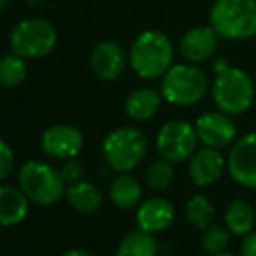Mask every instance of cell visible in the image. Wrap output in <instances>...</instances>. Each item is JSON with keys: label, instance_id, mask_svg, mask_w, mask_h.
<instances>
[{"label": "cell", "instance_id": "obj_2", "mask_svg": "<svg viewBox=\"0 0 256 256\" xmlns=\"http://www.w3.org/2000/svg\"><path fill=\"white\" fill-rule=\"evenodd\" d=\"M209 25L221 39H252L256 37V0H214Z\"/></svg>", "mask_w": 256, "mask_h": 256}, {"label": "cell", "instance_id": "obj_4", "mask_svg": "<svg viewBox=\"0 0 256 256\" xmlns=\"http://www.w3.org/2000/svg\"><path fill=\"white\" fill-rule=\"evenodd\" d=\"M162 96L172 106H195L209 92V78L195 64H174L162 76Z\"/></svg>", "mask_w": 256, "mask_h": 256}, {"label": "cell", "instance_id": "obj_9", "mask_svg": "<svg viewBox=\"0 0 256 256\" xmlns=\"http://www.w3.org/2000/svg\"><path fill=\"white\" fill-rule=\"evenodd\" d=\"M226 168L237 184L256 190V132L246 134L232 144Z\"/></svg>", "mask_w": 256, "mask_h": 256}, {"label": "cell", "instance_id": "obj_8", "mask_svg": "<svg viewBox=\"0 0 256 256\" xmlns=\"http://www.w3.org/2000/svg\"><path fill=\"white\" fill-rule=\"evenodd\" d=\"M198 137L195 126L188 121L174 120L167 121L156 136V151L160 158L174 164L190 160L196 151Z\"/></svg>", "mask_w": 256, "mask_h": 256}, {"label": "cell", "instance_id": "obj_19", "mask_svg": "<svg viewBox=\"0 0 256 256\" xmlns=\"http://www.w3.org/2000/svg\"><path fill=\"white\" fill-rule=\"evenodd\" d=\"M65 196H67L68 204L78 212L82 214L95 212L102 206V193L98 192V188L93 182L84 181V179L79 182H74V184H68Z\"/></svg>", "mask_w": 256, "mask_h": 256}, {"label": "cell", "instance_id": "obj_1", "mask_svg": "<svg viewBox=\"0 0 256 256\" xmlns=\"http://www.w3.org/2000/svg\"><path fill=\"white\" fill-rule=\"evenodd\" d=\"M128 64L142 79L162 78L174 65L172 40L160 30H144L130 46Z\"/></svg>", "mask_w": 256, "mask_h": 256}, {"label": "cell", "instance_id": "obj_21", "mask_svg": "<svg viewBox=\"0 0 256 256\" xmlns=\"http://www.w3.org/2000/svg\"><path fill=\"white\" fill-rule=\"evenodd\" d=\"M158 244L154 237L148 232L136 230L121 240L116 256H156Z\"/></svg>", "mask_w": 256, "mask_h": 256}, {"label": "cell", "instance_id": "obj_7", "mask_svg": "<svg viewBox=\"0 0 256 256\" xmlns=\"http://www.w3.org/2000/svg\"><path fill=\"white\" fill-rule=\"evenodd\" d=\"M12 53L25 60L44 58L56 48L58 34L53 23L44 18H26L14 25L9 37Z\"/></svg>", "mask_w": 256, "mask_h": 256}, {"label": "cell", "instance_id": "obj_3", "mask_svg": "<svg viewBox=\"0 0 256 256\" xmlns=\"http://www.w3.org/2000/svg\"><path fill=\"white\" fill-rule=\"evenodd\" d=\"M214 74L210 92L218 110L228 116H238L251 109L254 102V82L248 72L228 65Z\"/></svg>", "mask_w": 256, "mask_h": 256}, {"label": "cell", "instance_id": "obj_5", "mask_svg": "<svg viewBox=\"0 0 256 256\" xmlns=\"http://www.w3.org/2000/svg\"><path fill=\"white\" fill-rule=\"evenodd\" d=\"M18 184L26 198L37 206H53L67 192V182L62 178V172L40 160L23 164L18 174Z\"/></svg>", "mask_w": 256, "mask_h": 256}, {"label": "cell", "instance_id": "obj_29", "mask_svg": "<svg viewBox=\"0 0 256 256\" xmlns=\"http://www.w3.org/2000/svg\"><path fill=\"white\" fill-rule=\"evenodd\" d=\"M64 256H93V254H90L88 251H82V249H70Z\"/></svg>", "mask_w": 256, "mask_h": 256}, {"label": "cell", "instance_id": "obj_16", "mask_svg": "<svg viewBox=\"0 0 256 256\" xmlns=\"http://www.w3.org/2000/svg\"><path fill=\"white\" fill-rule=\"evenodd\" d=\"M30 200L20 188L0 186V224L12 226L22 223L28 214Z\"/></svg>", "mask_w": 256, "mask_h": 256}, {"label": "cell", "instance_id": "obj_27", "mask_svg": "<svg viewBox=\"0 0 256 256\" xmlns=\"http://www.w3.org/2000/svg\"><path fill=\"white\" fill-rule=\"evenodd\" d=\"M14 168V153L4 139H0V181L9 178Z\"/></svg>", "mask_w": 256, "mask_h": 256}, {"label": "cell", "instance_id": "obj_26", "mask_svg": "<svg viewBox=\"0 0 256 256\" xmlns=\"http://www.w3.org/2000/svg\"><path fill=\"white\" fill-rule=\"evenodd\" d=\"M62 178L65 179L67 184H74V182L82 181V176H84V165L78 160V158H70V160L64 162V167H62Z\"/></svg>", "mask_w": 256, "mask_h": 256}, {"label": "cell", "instance_id": "obj_24", "mask_svg": "<svg viewBox=\"0 0 256 256\" xmlns=\"http://www.w3.org/2000/svg\"><path fill=\"white\" fill-rule=\"evenodd\" d=\"M172 179H174V167L170 162L167 160H156L148 167L146 172V182L150 188L153 190H165L170 186Z\"/></svg>", "mask_w": 256, "mask_h": 256}, {"label": "cell", "instance_id": "obj_20", "mask_svg": "<svg viewBox=\"0 0 256 256\" xmlns=\"http://www.w3.org/2000/svg\"><path fill=\"white\" fill-rule=\"evenodd\" d=\"M140 195H142V190H140L139 181L128 172H121L109 188L110 202L120 209L136 207L140 200Z\"/></svg>", "mask_w": 256, "mask_h": 256}, {"label": "cell", "instance_id": "obj_17", "mask_svg": "<svg viewBox=\"0 0 256 256\" xmlns=\"http://www.w3.org/2000/svg\"><path fill=\"white\" fill-rule=\"evenodd\" d=\"M224 226L230 234L237 237L251 234L254 230L256 223V212L254 207L244 198H235L224 209Z\"/></svg>", "mask_w": 256, "mask_h": 256}, {"label": "cell", "instance_id": "obj_13", "mask_svg": "<svg viewBox=\"0 0 256 256\" xmlns=\"http://www.w3.org/2000/svg\"><path fill=\"white\" fill-rule=\"evenodd\" d=\"M128 54L116 40H100L90 56L93 74L102 81H116L123 74Z\"/></svg>", "mask_w": 256, "mask_h": 256}, {"label": "cell", "instance_id": "obj_25", "mask_svg": "<svg viewBox=\"0 0 256 256\" xmlns=\"http://www.w3.org/2000/svg\"><path fill=\"white\" fill-rule=\"evenodd\" d=\"M228 242H230V232L226 230V226L210 224L202 234V248L206 249L209 254L224 252L228 248Z\"/></svg>", "mask_w": 256, "mask_h": 256}, {"label": "cell", "instance_id": "obj_14", "mask_svg": "<svg viewBox=\"0 0 256 256\" xmlns=\"http://www.w3.org/2000/svg\"><path fill=\"white\" fill-rule=\"evenodd\" d=\"M224 168H226V160L220 153V150L206 146L196 150L188 164L190 179L200 188H206L220 181Z\"/></svg>", "mask_w": 256, "mask_h": 256}, {"label": "cell", "instance_id": "obj_31", "mask_svg": "<svg viewBox=\"0 0 256 256\" xmlns=\"http://www.w3.org/2000/svg\"><path fill=\"white\" fill-rule=\"evenodd\" d=\"M210 256H235V254H232V252H220V254H210Z\"/></svg>", "mask_w": 256, "mask_h": 256}, {"label": "cell", "instance_id": "obj_23", "mask_svg": "<svg viewBox=\"0 0 256 256\" xmlns=\"http://www.w3.org/2000/svg\"><path fill=\"white\" fill-rule=\"evenodd\" d=\"M28 67L26 60L16 53L4 54L0 58V84L6 88H14L20 86L26 79Z\"/></svg>", "mask_w": 256, "mask_h": 256}, {"label": "cell", "instance_id": "obj_6", "mask_svg": "<svg viewBox=\"0 0 256 256\" xmlns=\"http://www.w3.org/2000/svg\"><path fill=\"white\" fill-rule=\"evenodd\" d=\"M148 153V139L139 128L121 126L107 134L102 142V154L112 170L130 172Z\"/></svg>", "mask_w": 256, "mask_h": 256}, {"label": "cell", "instance_id": "obj_15", "mask_svg": "<svg viewBox=\"0 0 256 256\" xmlns=\"http://www.w3.org/2000/svg\"><path fill=\"white\" fill-rule=\"evenodd\" d=\"M176 216V209L170 200L162 198V196H153L139 206L136 214V221L139 230L148 232L154 235L158 232L167 230L172 224Z\"/></svg>", "mask_w": 256, "mask_h": 256}, {"label": "cell", "instance_id": "obj_10", "mask_svg": "<svg viewBox=\"0 0 256 256\" xmlns=\"http://www.w3.org/2000/svg\"><path fill=\"white\" fill-rule=\"evenodd\" d=\"M193 126H195L198 142L212 150H224L232 146L237 137V126L232 116L221 110H209L200 114Z\"/></svg>", "mask_w": 256, "mask_h": 256}, {"label": "cell", "instance_id": "obj_30", "mask_svg": "<svg viewBox=\"0 0 256 256\" xmlns=\"http://www.w3.org/2000/svg\"><path fill=\"white\" fill-rule=\"evenodd\" d=\"M9 0H0V11H4L6 8H8Z\"/></svg>", "mask_w": 256, "mask_h": 256}, {"label": "cell", "instance_id": "obj_28", "mask_svg": "<svg viewBox=\"0 0 256 256\" xmlns=\"http://www.w3.org/2000/svg\"><path fill=\"white\" fill-rule=\"evenodd\" d=\"M240 256H256V232L254 230L242 237Z\"/></svg>", "mask_w": 256, "mask_h": 256}, {"label": "cell", "instance_id": "obj_11", "mask_svg": "<svg viewBox=\"0 0 256 256\" xmlns=\"http://www.w3.org/2000/svg\"><path fill=\"white\" fill-rule=\"evenodd\" d=\"M40 146L44 153L54 160L78 158L82 150V134L72 124H53L42 134Z\"/></svg>", "mask_w": 256, "mask_h": 256}, {"label": "cell", "instance_id": "obj_12", "mask_svg": "<svg viewBox=\"0 0 256 256\" xmlns=\"http://www.w3.org/2000/svg\"><path fill=\"white\" fill-rule=\"evenodd\" d=\"M221 37L210 25H198L184 32L179 40V51L188 64L200 65L210 60L220 46Z\"/></svg>", "mask_w": 256, "mask_h": 256}, {"label": "cell", "instance_id": "obj_22", "mask_svg": "<svg viewBox=\"0 0 256 256\" xmlns=\"http://www.w3.org/2000/svg\"><path fill=\"white\" fill-rule=\"evenodd\" d=\"M184 214H186V220L193 226L200 228V230H206L207 226L212 224V220L216 216V207L210 202L209 196L202 195V193H196V195H193L186 202Z\"/></svg>", "mask_w": 256, "mask_h": 256}, {"label": "cell", "instance_id": "obj_18", "mask_svg": "<svg viewBox=\"0 0 256 256\" xmlns=\"http://www.w3.org/2000/svg\"><path fill=\"white\" fill-rule=\"evenodd\" d=\"M162 104V95L154 92L153 88H137L128 93L124 110L132 120L148 121L156 114L158 107Z\"/></svg>", "mask_w": 256, "mask_h": 256}]
</instances>
